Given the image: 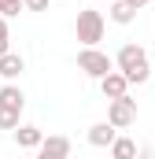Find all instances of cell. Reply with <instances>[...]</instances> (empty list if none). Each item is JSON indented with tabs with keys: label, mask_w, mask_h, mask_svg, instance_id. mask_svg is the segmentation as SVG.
<instances>
[{
	"label": "cell",
	"mask_w": 155,
	"mask_h": 159,
	"mask_svg": "<svg viewBox=\"0 0 155 159\" xmlns=\"http://www.w3.org/2000/svg\"><path fill=\"white\" fill-rule=\"evenodd\" d=\"M26 70V59L19 56V52H7V56H0V78L7 81H19V74Z\"/></svg>",
	"instance_id": "9c48e42d"
},
{
	"label": "cell",
	"mask_w": 155,
	"mask_h": 159,
	"mask_svg": "<svg viewBox=\"0 0 155 159\" xmlns=\"http://www.w3.org/2000/svg\"><path fill=\"white\" fill-rule=\"evenodd\" d=\"M111 159H137V144L129 137H115L111 141Z\"/></svg>",
	"instance_id": "8fae6325"
},
{
	"label": "cell",
	"mask_w": 155,
	"mask_h": 159,
	"mask_svg": "<svg viewBox=\"0 0 155 159\" xmlns=\"http://www.w3.org/2000/svg\"><path fill=\"white\" fill-rule=\"evenodd\" d=\"M15 141H19V148H41L44 133H41L37 126H19L15 129Z\"/></svg>",
	"instance_id": "30bf717a"
},
{
	"label": "cell",
	"mask_w": 155,
	"mask_h": 159,
	"mask_svg": "<svg viewBox=\"0 0 155 159\" xmlns=\"http://www.w3.org/2000/svg\"><path fill=\"white\" fill-rule=\"evenodd\" d=\"M0 129H19V111L0 107Z\"/></svg>",
	"instance_id": "4fadbf2b"
},
{
	"label": "cell",
	"mask_w": 155,
	"mask_h": 159,
	"mask_svg": "<svg viewBox=\"0 0 155 159\" xmlns=\"http://www.w3.org/2000/svg\"><path fill=\"white\" fill-rule=\"evenodd\" d=\"M22 11V0H0V15L7 19V15H19Z\"/></svg>",
	"instance_id": "9a60e30c"
},
{
	"label": "cell",
	"mask_w": 155,
	"mask_h": 159,
	"mask_svg": "<svg viewBox=\"0 0 155 159\" xmlns=\"http://www.w3.org/2000/svg\"><path fill=\"white\" fill-rule=\"evenodd\" d=\"M115 137H118V129L111 122H96V126L89 129V144H92V148H111Z\"/></svg>",
	"instance_id": "ba28073f"
},
{
	"label": "cell",
	"mask_w": 155,
	"mask_h": 159,
	"mask_svg": "<svg viewBox=\"0 0 155 159\" xmlns=\"http://www.w3.org/2000/svg\"><path fill=\"white\" fill-rule=\"evenodd\" d=\"M78 70H85L89 78H104V74H111L115 70V59L107 56V52H100V48H81L78 52Z\"/></svg>",
	"instance_id": "3957f363"
},
{
	"label": "cell",
	"mask_w": 155,
	"mask_h": 159,
	"mask_svg": "<svg viewBox=\"0 0 155 159\" xmlns=\"http://www.w3.org/2000/svg\"><path fill=\"white\" fill-rule=\"evenodd\" d=\"M11 52V34H7V19L0 15V56H7Z\"/></svg>",
	"instance_id": "5bb4252c"
},
{
	"label": "cell",
	"mask_w": 155,
	"mask_h": 159,
	"mask_svg": "<svg viewBox=\"0 0 155 159\" xmlns=\"http://www.w3.org/2000/svg\"><path fill=\"white\" fill-rule=\"evenodd\" d=\"M107 122L115 129H126L137 122V100L133 96H118V100H107Z\"/></svg>",
	"instance_id": "277c9868"
},
{
	"label": "cell",
	"mask_w": 155,
	"mask_h": 159,
	"mask_svg": "<svg viewBox=\"0 0 155 159\" xmlns=\"http://www.w3.org/2000/svg\"><path fill=\"white\" fill-rule=\"evenodd\" d=\"M104 15L100 11H92V7H85V11H78V22H74V34L78 41L85 44V48H96L100 41H104Z\"/></svg>",
	"instance_id": "7a4b0ae2"
},
{
	"label": "cell",
	"mask_w": 155,
	"mask_h": 159,
	"mask_svg": "<svg viewBox=\"0 0 155 159\" xmlns=\"http://www.w3.org/2000/svg\"><path fill=\"white\" fill-rule=\"evenodd\" d=\"M115 70L122 74V78L129 81V85H144V81L152 78V63H148V52L140 48V44H122L115 56Z\"/></svg>",
	"instance_id": "6da1fadb"
},
{
	"label": "cell",
	"mask_w": 155,
	"mask_h": 159,
	"mask_svg": "<svg viewBox=\"0 0 155 159\" xmlns=\"http://www.w3.org/2000/svg\"><path fill=\"white\" fill-rule=\"evenodd\" d=\"M137 159H155V148H144V152H137Z\"/></svg>",
	"instance_id": "ac0fdd59"
},
{
	"label": "cell",
	"mask_w": 155,
	"mask_h": 159,
	"mask_svg": "<svg viewBox=\"0 0 155 159\" xmlns=\"http://www.w3.org/2000/svg\"><path fill=\"white\" fill-rule=\"evenodd\" d=\"M70 156V137H44L41 141V148H37V159H67Z\"/></svg>",
	"instance_id": "5b68a950"
},
{
	"label": "cell",
	"mask_w": 155,
	"mask_h": 159,
	"mask_svg": "<svg viewBox=\"0 0 155 159\" xmlns=\"http://www.w3.org/2000/svg\"><path fill=\"white\" fill-rule=\"evenodd\" d=\"M133 15H137L133 7H126L122 0H111V22H118V26H129V22H133Z\"/></svg>",
	"instance_id": "7c38bea8"
},
{
	"label": "cell",
	"mask_w": 155,
	"mask_h": 159,
	"mask_svg": "<svg viewBox=\"0 0 155 159\" xmlns=\"http://www.w3.org/2000/svg\"><path fill=\"white\" fill-rule=\"evenodd\" d=\"M0 107H7V111H19V115H22V107H26V96H22V89H19L15 81H7V85L0 89Z\"/></svg>",
	"instance_id": "52a82bcc"
},
{
	"label": "cell",
	"mask_w": 155,
	"mask_h": 159,
	"mask_svg": "<svg viewBox=\"0 0 155 159\" xmlns=\"http://www.w3.org/2000/svg\"><path fill=\"white\" fill-rule=\"evenodd\" d=\"M22 7H30V11H48V0H22Z\"/></svg>",
	"instance_id": "2e32d148"
},
{
	"label": "cell",
	"mask_w": 155,
	"mask_h": 159,
	"mask_svg": "<svg viewBox=\"0 0 155 159\" xmlns=\"http://www.w3.org/2000/svg\"><path fill=\"white\" fill-rule=\"evenodd\" d=\"M122 4H126V7H133V11H140V7H144L148 0H122Z\"/></svg>",
	"instance_id": "e0dca14e"
},
{
	"label": "cell",
	"mask_w": 155,
	"mask_h": 159,
	"mask_svg": "<svg viewBox=\"0 0 155 159\" xmlns=\"http://www.w3.org/2000/svg\"><path fill=\"white\" fill-rule=\"evenodd\" d=\"M100 93H104L107 100H118V96H129V81L122 78L118 70H111V74H104V78H100Z\"/></svg>",
	"instance_id": "8992f818"
}]
</instances>
